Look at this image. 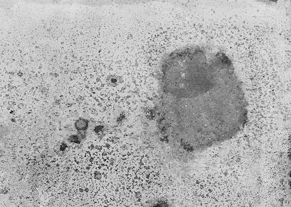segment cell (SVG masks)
<instances>
[{"label":"cell","instance_id":"3","mask_svg":"<svg viewBox=\"0 0 291 207\" xmlns=\"http://www.w3.org/2000/svg\"><path fill=\"white\" fill-rule=\"evenodd\" d=\"M152 207H169L168 203L164 201L156 204Z\"/></svg>","mask_w":291,"mask_h":207},{"label":"cell","instance_id":"4","mask_svg":"<svg viewBox=\"0 0 291 207\" xmlns=\"http://www.w3.org/2000/svg\"><path fill=\"white\" fill-rule=\"evenodd\" d=\"M86 131H78V136L80 139H82L86 137Z\"/></svg>","mask_w":291,"mask_h":207},{"label":"cell","instance_id":"1","mask_svg":"<svg viewBox=\"0 0 291 207\" xmlns=\"http://www.w3.org/2000/svg\"><path fill=\"white\" fill-rule=\"evenodd\" d=\"M88 122L86 119L80 118L75 122V127L78 131H86L88 128Z\"/></svg>","mask_w":291,"mask_h":207},{"label":"cell","instance_id":"2","mask_svg":"<svg viewBox=\"0 0 291 207\" xmlns=\"http://www.w3.org/2000/svg\"><path fill=\"white\" fill-rule=\"evenodd\" d=\"M69 140L71 143H76L77 144H80L81 139L77 135H71L68 138Z\"/></svg>","mask_w":291,"mask_h":207}]
</instances>
